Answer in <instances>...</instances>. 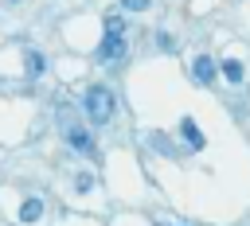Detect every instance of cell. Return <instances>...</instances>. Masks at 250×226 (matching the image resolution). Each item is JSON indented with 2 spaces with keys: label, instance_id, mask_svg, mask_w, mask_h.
Wrapping results in <instances>:
<instances>
[{
  "label": "cell",
  "instance_id": "6da1fadb",
  "mask_svg": "<svg viewBox=\"0 0 250 226\" xmlns=\"http://www.w3.org/2000/svg\"><path fill=\"white\" fill-rule=\"evenodd\" d=\"M82 109H86V117H90L94 125H105V121H113V109H117V101H113V90H109V86H90V90L82 94Z\"/></svg>",
  "mask_w": 250,
  "mask_h": 226
},
{
  "label": "cell",
  "instance_id": "7a4b0ae2",
  "mask_svg": "<svg viewBox=\"0 0 250 226\" xmlns=\"http://www.w3.org/2000/svg\"><path fill=\"white\" fill-rule=\"evenodd\" d=\"M125 51H129V47H125V35H121V31H105L102 43H98V58H102V62H121Z\"/></svg>",
  "mask_w": 250,
  "mask_h": 226
},
{
  "label": "cell",
  "instance_id": "3957f363",
  "mask_svg": "<svg viewBox=\"0 0 250 226\" xmlns=\"http://www.w3.org/2000/svg\"><path fill=\"white\" fill-rule=\"evenodd\" d=\"M215 74H219V62H215L211 55H195V58H191V78H195L199 86H211Z\"/></svg>",
  "mask_w": 250,
  "mask_h": 226
},
{
  "label": "cell",
  "instance_id": "277c9868",
  "mask_svg": "<svg viewBox=\"0 0 250 226\" xmlns=\"http://www.w3.org/2000/svg\"><path fill=\"white\" fill-rule=\"evenodd\" d=\"M66 140H70V148H74V152H86V156H94V136H90L86 129L70 125V129H66Z\"/></svg>",
  "mask_w": 250,
  "mask_h": 226
},
{
  "label": "cell",
  "instance_id": "5b68a950",
  "mask_svg": "<svg viewBox=\"0 0 250 226\" xmlns=\"http://www.w3.org/2000/svg\"><path fill=\"white\" fill-rule=\"evenodd\" d=\"M219 74H223L230 86H238V82L246 78V66H242L238 58H223V62H219Z\"/></svg>",
  "mask_w": 250,
  "mask_h": 226
},
{
  "label": "cell",
  "instance_id": "8992f818",
  "mask_svg": "<svg viewBox=\"0 0 250 226\" xmlns=\"http://www.w3.org/2000/svg\"><path fill=\"white\" fill-rule=\"evenodd\" d=\"M180 132H184L188 148H203V132L195 129V121H191V117H184V121H180Z\"/></svg>",
  "mask_w": 250,
  "mask_h": 226
},
{
  "label": "cell",
  "instance_id": "52a82bcc",
  "mask_svg": "<svg viewBox=\"0 0 250 226\" xmlns=\"http://www.w3.org/2000/svg\"><path fill=\"white\" fill-rule=\"evenodd\" d=\"M43 214V199H23L20 203V222H39Z\"/></svg>",
  "mask_w": 250,
  "mask_h": 226
},
{
  "label": "cell",
  "instance_id": "ba28073f",
  "mask_svg": "<svg viewBox=\"0 0 250 226\" xmlns=\"http://www.w3.org/2000/svg\"><path fill=\"white\" fill-rule=\"evenodd\" d=\"M43 66H47L43 55L39 51H27V74H43Z\"/></svg>",
  "mask_w": 250,
  "mask_h": 226
},
{
  "label": "cell",
  "instance_id": "9c48e42d",
  "mask_svg": "<svg viewBox=\"0 0 250 226\" xmlns=\"http://www.w3.org/2000/svg\"><path fill=\"white\" fill-rule=\"evenodd\" d=\"M105 31H121V35H125V19H121V12H109V16H105Z\"/></svg>",
  "mask_w": 250,
  "mask_h": 226
},
{
  "label": "cell",
  "instance_id": "30bf717a",
  "mask_svg": "<svg viewBox=\"0 0 250 226\" xmlns=\"http://www.w3.org/2000/svg\"><path fill=\"white\" fill-rule=\"evenodd\" d=\"M121 8H125V12H148L152 0H121Z\"/></svg>",
  "mask_w": 250,
  "mask_h": 226
},
{
  "label": "cell",
  "instance_id": "8fae6325",
  "mask_svg": "<svg viewBox=\"0 0 250 226\" xmlns=\"http://www.w3.org/2000/svg\"><path fill=\"white\" fill-rule=\"evenodd\" d=\"M94 187V175L90 171H78V179H74V191H90Z\"/></svg>",
  "mask_w": 250,
  "mask_h": 226
},
{
  "label": "cell",
  "instance_id": "7c38bea8",
  "mask_svg": "<svg viewBox=\"0 0 250 226\" xmlns=\"http://www.w3.org/2000/svg\"><path fill=\"white\" fill-rule=\"evenodd\" d=\"M8 4H20V0H8Z\"/></svg>",
  "mask_w": 250,
  "mask_h": 226
}]
</instances>
